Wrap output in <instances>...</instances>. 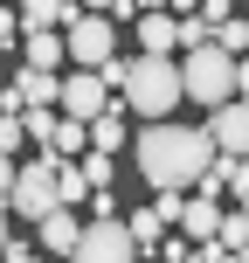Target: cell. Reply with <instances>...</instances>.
<instances>
[{"label": "cell", "instance_id": "cell-1", "mask_svg": "<svg viewBox=\"0 0 249 263\" xmlns=\"http://www.w3.org/2000/svg\"><path fill=\"white\" fill-rule=\"evenodd\" d=\"M215 159L208 132L201 125H180V118H145L139 132V173L145 187H194V173Z\"/></svg>", "mask_w": 249, "mask_h": 263}, {"label": "cell", "instance_id": "cell-2", "mask_svg": "<svg viewBox=\"0 0 249 263\" xmlns=\"http://www.w3.org/2000/svg\"><path fill=\"white\" fill-rule=\"evenodd\" d=\"M118 90H125V111L131 118H173V111L187 104L180 97V63L173 55H131V63H118Z\"/></svg>", "mask_w": 249, "mask_h": 263}, {"label": "cell", "instance_id": "cell-3", "mask_svg": "<svg viewBox=\"0 0 249 263\" xmlns=\"http://www.w3.org/2000/svg\"><path fill=\"white\" fill-rule=\"evenodd\" d=\"M173 63H180V97H194V104H222V97H242V83H249L242 55L215 49V42H194V49H187V55H173Z\"/></svg>", "mask_w": 249, "mask_h": 263}, {"label": "cell", "instance_id": "cell-4", "mask_svg": "<svg viewBox=\"0 0 249 263\" xmlns=\"http://www.w3.org/2000/svg\"><path fill=\"white\" fill-rule=\"evenodd\" d=\"M63 55L76 69H97V63H111V55H118V21H111V14H69L63 21Z\"/></svg>", "mask_w": 249, "mask_h": 263}, {"label": "cell", "instance_id": "cell-5", "mask_svg": "<svg viewBox=\"0 0 249 263\" xmlns=\"http://www.w3.org/2000/svg\"><path fill=\"white\" fill-rule=\"evenodd\" d=\"M69 256H76V263H131V236H125L118 215H97V222H83V229H76Z\"/></svg>", "mask_w": 249, "mask_h": 263}, {"label": "cell", "instance_id": "cell-6", "mask_svg": "<svg viewBox=\"0 0 249 263\" xmlns=\"http://www.w3.org/2000/svg\"><path fill=\"white\" fill-rule=\"evenodd\" d=\"M7 208H14V215H28V222H35L42 208H55V159H49V153H42L35 166H14Z\"/></svg>", "mask_w": 249, "mask_h": 263}, {"label": "cell", "instance_id": "cell-7", "mask_svg": "<svg viewBox=\"0 0 249 263\" xmlns=\"http://www.w3.org/2000/svg\"><path fill=\"white\" fill-rule=\"evenodd\" d=\"M104 104H111L104 69H76V77H63V83H55V111H69V118H97Z\"/></svg>", "mask_w": 249, "mask_h": 263}, {"label": "cell", "instance_id": "cell-8", "mask_svg": "<svg viewBox=\"0 0 249 263\" xmlns=\"http://www.w3.org/2000/svg\"><path fill=\"white\" fill-rule=\"evenodd\" d=\"M201 132H208L215 153H242V145H249V104H242V97L208 104V125H201Z\"/></svg>", "mask_w": 249, "mask_h": 263}, {"label": "cell", "instance_id": "cell-9", "mask_svg": "<svg viewBox=\"0 0 249 263\" xmlns=\"http://www.w3.org/2000/svg\"><path fill=\"white\" fill-rule=\"evenodd\" d=\"M76 208L69 201H55V208H42L35 215V250H49V256H69V242H76Z\"/></svg>", "mask_w": 249, "mask_h": 263}, {"label": "cell", "instance_id": "cell-10", "mask_svg": "<svg viewBox=\"0 0 249 263\" xmlns=\"http://www.w3.org/2000/svg\"><path fill=\"white\" fill-rule=\"evenodd\" d=\"M173 222H180L194 242H208L215 222H222V194H180V215H173Z\"/></svg>", "mask_w": 249, "mask_h": 263}, {"label": "cell", "instance_id": "cell-11", "mask_svg": "<svg viewBox=\"0 0 249 263\" xmlns=\"http://www.w3.org/2000/svg\"><path fill=\"white\" fill-rule=\"evenodd\" d=\"M21 63L63 69V63H69V55H63V28H21Z\"/></svg>", "mask_w": 249, "mask_h": 263}, {"label": "cell", "instance_id": "cell-12", "mask_svg": "<svg viewBox=\"0 0 249 263\" xmlns=\"http://www.w3.org/2000/svg\"><path fill=\"white\" fill-rule=\"evenodd\" d=\"M131 21H139V49H145V55H173V49H180V42H173V14H166V7H139Z\"/></svg>", "mask_w": 249, "mask_h": 263}, {"label": "cell", "instance_id": "cell-13", "mask_svg": "<svg viewBox=\"0 0 249 263\" xmlns=\"http://www.w3.org/2000/svg\"><path fill=\"white\" fill-rule=\"evenodd\" d=\"M83 139H90L97 153H118V145L131 139V125H125V111H118V104H104L97 118H83Z\"/></svg>", "mask_w": 249, "mask_h": 263}, {"label": "cell", "instance_id": "cell-14", "mask_svg": "<svg viewBox=\"0 0 249 263\" xmlns=\"http://www.w3.org/2000/svg\"><path fill=\"white\" fill-rule=\"evenodd\" d=\"M125 236H131V256H152L159 236H166V215H159V208H139V215L125 222Z\"/></svg>", "mask_w": 249, "mask_h": 263}, {"label": "cell", "instance_id": "cell-15", "mask_svg": "<svg viewBox=\"0 0 249 263\" xmlns=\"http://www.w3.org/2000/svg\"><path fill=\"white\" fill-rule=\"evenodd\" d=\"M55 69H35V63H21V77H14V97L21 104H55Z\"/></svg>", "mask_w": 249, "mask_h": 263}, {"label": "cell", "instance_id": "cell-16", "mask_svg": "<svg viewBox=\"0 0 249 263\" xmlns=\"http://www.w3.org/2000/svg\"><path fill=\"white\" fill-rule=\"evenodd\" d=\"M83 145H90V139H83V118L55 111V132H49V145H42V153H49V159H76Z\"/></svg>", "mask_w": 249, "mask_h": 263}, {"label": "cell", "instance_id": "cell-17", "mask_svg": "<svg viewBox=\"0 0 249 263\" xmlns=\"http://www.w3.org/2000/svg\"><path fill=\"white\" fill-rule=\"evenodd\" d=\"M83 194H90V180H83L69 159H55V201H69V208H83Z\"/></svg>", "mask_w": 249, "mask_h": 263}, {"label": "cell", "instance_id": "cell-18", "mask_svg": "<svg viewBox=\"0 0 249 263\" xmlns=\"http://www.w3.org/2000/svg\"><path fill=\"white\" fill-rule=\"evenodd\" d=\"M208 42H215V49H228V55H242V42H249V28L236 21V14H222V21L208 28Z\"/></svg>", "mask_w": 249, "mask_h": 263}, {"label": "cell", "instance_id": "cell-19", "mask_svg": "<svg viewBox=\"0 0 249 263\" xmlns=\"http://www.w3.org/2000/svg\"><path fill=\"white\" fill-rule=\"evenodd\" d=\"M83 180H90V187H111V153H97V145H90V159H83Z\"/></svg>", "mask_w": 249, "mask_h": 263}, {"label": "cell", "instance_id": "cell-20", "mask_svg": "<svg viewBox=\"0 0 249 263\" xmlns=\"http://www.w3.org/2000/svg\"><path fill=\"white\" fill-rule=\"evenodd\" d=\"M21 42V21H14V7H0V49H14Z\"/></svg>", "mask_w": 249, "mask_h": 263}, {"label": "cell", "instance_id": "cell-21", "mask_svg": "<svg viewBox=\"0 0 249 263\" xmlns=\"http://www.w3.org/2000/svg\"><path fill=\"white\" fill-rule=\"evenodd\" d=\"M7 187H14V153H0V201H7Z\"/></svg>", "mask_w": 249, "mask_h": 263}, {"label": "cell", "instance_id": "cell-22", "mask_svg": "<svg viewBox=\"0 0 249 263\" xmlns=\"http://www.w3.org/2000/svg\"><path fill=\"white\" fill-rule=\"evenodd\" d=\"M166 7H173V14H194V7H201V0H166Z\"/></svg>", "mask_w": 249, "mask_h": 263}, {"label": "cell", "instance_id": "cell-23", "mask_svg": "<svg viewBox=\"0 0 249 263\" xmlns=\"http://www.w3.org/2000/svg\"><path fill=\"white\" fill-rule=\"evenodd\" d=\"M76 7H83V14H104V7H111V0H76Z\"/></svg>", "mask_w": 249, "mask_h": 263}, {"label": "cell", "instance_id": "cell-24", "mask_svg": "<svg viewBox=\"0 0 249 263\" xmlns=\"http://www.w3.org/2000/svg\"><path fill=\"white\" fill-rule=\"evenodd\" d=\"M0 242H7V201H0Z\"/></svg>", "mask_w": 249, "mask_h": 263}]
</instances>
